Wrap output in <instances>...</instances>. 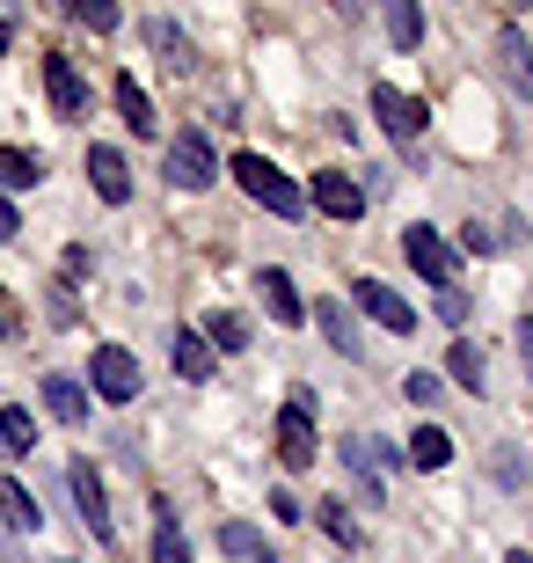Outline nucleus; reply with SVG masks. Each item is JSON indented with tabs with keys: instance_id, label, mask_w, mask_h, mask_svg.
Masks as SVG:
<instances>
[{
	"instance_id": "obj_23",
	"label": "nucleus",
	"mask_w": 533,
	"mask_h": 563,
	"mask_svg": "<svg viewBox=\"0 0 533 563\" xmlns=\"http://www.w3.org/2000/svg\"><path fill=\"white\" fill-rule=\"evenodd\" d=\"M198 336L212 344V358H220V352H248V322H242V314H226V308H212Z\"/></svg>"
},
{
	"instance_id": "obj_28",
	"label": "nucleus",
	"mask_w": 533,
	"mask_h": 563,
	"mask_svg": "<svg viewBox=\"0 0 533 563\" xmlns=\"http://www.w3.org/2000/svg\"><path fill=\"white\" fill-rule=\"evenodd\" d=\"M410 461H417V468H446V461H453V439L438 432V424H424V432L410 439Z\"/></svg>"
},
{
	"instance_id": "obj_31",
	"label": "nucleus",
	"mask_w": 533,
	"mask_h": 563,
	"mask_svg": "<svg viewBox=\"0 0 533 563\" xmlns=\"http://www.w3.org/2000/svg\"><path fill=\"white\" fill-rule=\"evenodd\" d=\"M66 8H74L88 30H118V0H66Z\"/></svg>"
},
{
	"instance_id": "obj_2",
	"label": "nucleus",
	"mask_w": 533,
	"mask_h": 563,
	"mask_svg": "<svg viewBox=\"0 0 533 563\" xmlns=\"http://www.w3.org/2000/svg\"><path fill=\"white\" fill-rule=\"evenodd\" d=\"M373 118H380V132L395 140V154H402V162H417V132H424V110H417L395 81H373Z\"/></svg>"
},
{
	"instance_id": "obj_26",
	"label": "nucleus",
	"mask_w": 533,
	"mask_h": 563,
	"mask_svg": "<svg viewBox=\"0 0 533 563\" xmlns=\"http://www.w3.org/2000/svg\"><path fill=\"white\" fill-rule=\"evenodd\" d=\"M446 374L460 380L468 396H482V374H490V366H482V352H475L468 336H453V352H446Z\"/></svg>"
},
{
	"instance_id": "obj_32",
	"label": "nucleus",
	"mask_w": 533,
	"mask_h": 563,
	"mask_svg": "<svg viewBox=\"0 0 533 563\" xmlns=\"http://www.w3.org/2000/svg\"><path fill=\"white\" fill-rule=\"evenodd\" d=\"M468 292H460V286H438V322H453V330H460V322H468Z\"/></svg>"
},
{
	"instance_id": "obj_3",
	"label": "nucleus",
	"mask_w": 533,
	"mask_h": 563,
	"mask_svg": "<svg viewBox=\"0 0 533 563\" xmlns=\"http://www.w3.org/2000/svg\"><path fill=\"white\" fill-rule=\"evenodd\" d=\"M278 461L286 468H308L314 461V388H292L286 410H278Z\"/></svg>"
},
{
	"instance_id": "obj_22",
	"label": "nucleus",
	"mask_w": 533,
	"mask_h": 563,
	"mask_svg": "<svg viewBox=\"0 0 533 563\" xmlns=\"http://www.w3.org/2000/svg\"><path fill=\"white\" fill-rule=\"evenodd\" d=\"M168 352H176V374H184V380H212V344L198 330H176Z\"/></svg>"
},
{
	"instance_id": "obj_18",
	"label": "nucleus",
	"mask_w": 533,
	"mask_h": 563,
	"mask_svg": "<svg viewBox=\"0 0 533 563\" xmlns=\"http://www.w3.org/2000/svg\"><path fill=\"white\" fill-rule=\"evenodd\" d=\"M154 563H190V542L184 527H176V505L154 498Z\"/></svg>"
},
{
	"instance_id": "obj_9",
	"label": "nucleus",
	"mask_w": 533,
	"mask_h": 563,
	"mask_svg": "<svg viewBox=\"0 0 533 563\" xmlns=\"http://www.w3.org/2000/svg\"><path fill=\"white\" fill-rule=\"evenodd\" d=\"M88 184L103 206H132V162H124V146H88Z\"/></svg>"
},
{
	"instance_id": "obj_19",
	"label": "nucleus",
	"mask_w": 533,
	"mask_h": 563,
	"mask_svg": "<svg viewBox=\"0 0 533 563\" xmlns=\"http://www.w3.org/2000/svg\"><path fill=\"white\" fill-rule=\"evenodd\" d=\"M0 520L15 527V534H37L44 527V512H37V498H30V490H22L15 476H0Z\"/></svg>"
},
{
	"instance_id": "obj_17",
	"label": "nucleus",
	"mask_w": 533,
	"mask_h": 563,
	"mask_svg": "<svg viewBox=\"0 0 533 563\" xmlns=\"http://www.w3.org/2000/svg\"><path fill=\"white\" fill-rule=\"evenodd\" d=\"M373 8H380V22H388L395 52H417V44H424V8H417V0H373Z\"/></svg>"
},
{
	"instance_id": "obj_12",
	"label": "nucleus",
	"mask_w": 533,
	"mask_h": 563,
	"mask_svg": "<svg viewBox=\"0 0 533 563\" xmlns=\"http://www.w3.org/2000/svg\"><path fill=\"white\" fill-rule=\"evenodd\" d=\"M308 314H314V330H322V336H329V344H336L344 358H358V352H366V336H358V314H351V300L322 292V300H314Z\"/></svg>"
},
{
	"instance_id": "obj_11",
	"label": "nucleus",
	"mask_w": 533,
	"mask_h": 563,
	"mask_svg": "<svg viewBox=\"0 0 533 563\" xmlns=\"http://www.w3.org/2000/svg\"><path fill=\"white\" fill-rule=\"evenodd\" d=\"M497 74H504V88H512V96H526V103H533V44H526V30H519V22H504V30H497Z\"/></svg>"
},
{
	"instance_id": "obj_25",
	"label": "nucleus",
	"mask_w": 533,
	"mask_h": 563,
	"mask_svg": "<svg viewBox=\"0 0 533 563\" xmlns=\"http://www.w3.org/2000/svg\"><path fill=\"white\" fill-rule=\"evenodd\" d=\"M0 184H8V190H30V184H44V162L30 154V146H0Z\"/></svg>"
},
{
	"instance_id": "obj_7",
	"label": "nucleus",
	"mask_w": 533,
	"mask_h": 563,
	"mask_svg": "<svg viewBox=\"0 0 533 563\" xmlns=\"http://www.w3.org/2000/svg\"><path fill=\"white\" fill-rule=\"evenodd\" d=\"M344 461H351V476H366V505L388 498V468H395V446L380 432H351L344 439Z\"/></svg>"
},
{
	"instance_id": "obj_14",
	"label": "nucleus",
	"mask_w": 533,
	"mask_h": 563,
	"mask_svg": "<svg viewBox=\"0 0 533 563\" xmlns=\"http://www.w3.org/2000/svg\"><path fill=\"white\" fill-rule=\"evenodd\" d=\"M402 256H410V272H424L431 286H453V250L431 228H402Z\"/></svg>"
},
{
	"instance_id": "obj_27",
	"label": "nucleus",
	"mask_w": 533,
	"mask_h": 563,
	"mask_svg": "<svg viewBox=\"0 0 533 563\" xmlns=\"http://www.w3.org/2000/svg\"><path fill=\"white\" fill-rule=\"evenodd\" d=\"M146 44H154V52H162V59L168 66H176V74H184V81H190V66H198V52H184V37H176V22H146Z\"/></svg>"
},
{
	"instance_id": "obj_13",
	"label": "nucleus",
	"mask_w": 533,
	"mask_h": 563,
	"mask_svg": "<svg viewBox=\"0 0 533 563\" xmlns=\"http://www.w3.org/2000/svg\"><path fill=\"white\" fill-rule=\"evenodd\" d=\"M256 300H264L270 322H286V330H300V322H308V300H300V286H292L278 264H264V272H256Z\"/></svg>"
},
{
	"instance_id": "obj_38",
	"label": "nucleus",
	"mask_w": 533,
	"mask_h": 563,
	"mask_svg": "<svg viewBox=\"0 0 533 563\" xmlns=\"http://www.w3.org/2000/svg\"><path fill=\"white\" fill-rule=\"evenodd\" d=\"M0 336H15V300H8V286H0Z\"/></svg>"
},
{
	"instance_id": "obj_33",
	"label": "nucleus",
	"mask_w": 533,
	"mask_h": 563,
	"mask_svg": "<svg viewBox=\"0 0 533 563\" xmlns=\"http://www.w3.org/2000/svg\"><path fill=\"white\" fill-rule=\"evenodd\" d=\"M460 250H468V256H497V228L468 220V228H460Z\"/></svg>"
},
{
	"instance_id": "obj_4",
	"label": "nucleus",
	"mask_w": 533,
	"mask_h": 563,
	"mask_svg": "<svg viewBox=\"0 0 533 563\" xmlns=\"http://www.w3.org/2000/svg\"><path fill=\"white\" fill-rule=\"evenodd\" d=\"M88 396L132 402L140 396V358L124 352V344H96V358H88Z\"/></svg>"
},
{
	"instance_id": "obj_34",
	"label": "nucleus",
	"mask_w": 533,
	"mask_h": 563,
	"mask_svg": "<svg viewBox=\"0 0 533 563\" xmlns=\"http://www.w3.org/2000/svg\"><path fill=\"white\" fill-rule=\"evenodd\" d=\"M402 396H410L417 410H431V402H438V374H410V380H402Z\"/></svg>"
},
{
	"instance_id": "obj_20",
	"label": "nucleus",
	"mask_w": 533,
	"mask_h": 563,
	"mask_svg": "<svg viewBox=\"0 0 533 563\" xmlns=\"http://www.w3.org/2000/svg\"><path fill=\"white\" fill-rule=\"evenodd\" d=\"M110 96H118V118L132 132H140V140H154V103H146V88L132 81V74H118V88H110Z\"/></svg>"
},
{
	"instance_id": "obj_16",
	"label": "nucleus",
	"mask_w": 533,
	"mask_h": 563,
	"mask_svg": "<svg viewBox=\"0 0 533 563\" xmlns=\"http://www.w3.org/2000/svg\"><path fill=\"white\" fill-rule=\"evenodd\" d=\"M88 380H74V374H44V410H52V418L59 424H81L88 418Z\"/></svg>"
},
{
	"instance_id": "obj_15",
	"label": "nucleus",
	"mask_w": 533,
	"mask_h": 563,
	"mask_svg": "<svg viewBox=\"0 0 533 563\" xmlns=\"http://www.w3.org/2000/svg\"><path fill=\"white\" fill-rule=\"evenodd\" d=\"M44 81H52V110H59V118H88V103H96V96H88V81L59 59V52L44 59Z\"/></svg>"
},
{
	"instance_id": "obj_24",
	"label": "nucleus",
	"mask_w": 533,
	"mask_h": 563,
	"mask_svg": "<svg viewBox=\"0 0 533 563\" xmlns=\"http://www.w3.org/2000/svg\"><path fill=\"white\" fill-rule=\"evenodd\" d=\"M30 446H37V424H30V410H22V402H8V410H0V454L22 461Z\"/></svg>"
},
{
	"instance_id": "obj_36",
	"label": "nucleus",
	"mask_w": 533,
	"mask_h": 563,
	"mask_svg": "<svg viewBox=\"0 0 533 563\" xmlns=\"http://www.w3.org/2000/svg\"><path fill=\"white\" fill-rule=\"evenodd\" d=\"M59 264H66V272H74V278H88V264H96V256H88L81 242H66V250H59Z\"/></svg>"
},
{
	"instance_id": "obj_10",
	"label": "nucleus",
	"mask_w": 533,
	"mask_h": 563,
	"mask_svg": "<svg viewBox=\"0 0 533 563\" xmlns=\"http://www.w3.org/2000/svg\"><path fill=\"white\" fill-rule=\"evenodd\" d=\"M358 308H366L388 336H410V330H417V308H410L395 286H380V278H358Z\"/></svg>"
},
{
	"instance_id": "obj_6",
	"label": "nucleus",
	"mask_w": 533,
	"mask_h": 563,
	"mask_svg": "<svg viewBox=\"0 0 533 563\" xmlns=\"http://www.w3.org/2000/svg\"><path fill=\"white\" fill-rule=\"evenodd\" d=\"M168 184L176 190H212L220 184V154H212V140H198V132H184V140L168 146Z\"/></svg>"
},
{
	"instance_id": "obj_39",
	"label": "nucleus",
	"mask_w": 533,
	"mask_h": 563,
	"mask_svg": "<svg viewBox=\"0 0 533 563\" xmlns=\"http://www.w3.org/2000/svg\"><path fill=\"white\" fill-rule=\"evenodd\" d=\"M504 563H533V549H512V556H504Z\"/></svg>"
},
{
	"instance_id": "obj_1",
	"label": "nucleus",
	"mask_w": 533,
	"mask_h": 563,
	"mask_svg": "<svg viewBox=\"0 0 533 563\" xmlns=\"http://www.w3.org/2000/svg\"><path fill=\"white\" fill-rule=\"evenodd\" d=\"M234 184H242L248 198H256V206L270 212V220H308V190L292 184V176H286L278 162H264V154H248V146L234 154Z\"/></svg>"
},
{
	"instance_id": "obj_29",
	"label": "nucleus",
	"mask_w": 533,
	"mask_h": 563,
	"mask_svg": "<svg viewBox=\"0 0 533 563\" xmlns=\"http://www.w3.org/2000/svg\"><path fill=\"white\" fill-rule=\"evenodd\" d=\"M490 483L497 490H526V454H519V446H497L490 454Z\"/></svg>"
},
{
	"instance_id": "obj_37",
	"label": "nucleus",
	"mask_w": 533,
	"mask_h": 563,
	"mask_svg": "<svg viewBox=\"0 0 533 563\" xmlns=\"http://www.w3.org/2000/svg\"><path fill=\"white\" fill-rule=\"evenodd\" d=\"M519 352H526V374H533V314H519Z\"/></svg>"
},
{
	"instance_id": "obj_30",
	"label": "nucleus",
	"mask_w": 533,
	"mask_h": 563,
	"mask_svg": "<svg viewBox=\"0 0 533 563\" xmlns=\"http://www.w3.org/2000/svg\"><path fill=\"white\" fill-rule=\"evenodd\" d=\"M322 527H329V534H336L344 549H366V534H358V520H351L344 505H322Z\"/></svg>"
},
{
	"instance_id": "obj_5",
	"label": "nucleus",
	"mask_w": 533,
	"mask_h": 563,
	"mask_svg": "<svg viewBox=\"0 0 533 563\" xmlns=\"http://www.w3.org/2000/svg\"><path fill=\"white\" fill-rule=\"evenodd\" d=\"M66 490L81 505L88 534H96V542H118V520H110V498H103V468H96V461H66Z\"/></svg>"
},
{
	"instance_id": "obj_40",
	"label": "nucleus",
	"mask_w": 533,
	"mask_h": 563,
	"mask_svg": "<svg viewBox=\"0 0 533 563\" xmlns=\"http://www.w3.org/2000/svg\"><path fill=\"white\" fill-rule=\"evenodd\" d=\"M8 37H15V30H8V22H0V52H8Z\"/></svg>"
},
{
	"instance_id": "obj_8",
	"label": "nucleus",
	"mask_w": 533,
	"mask_h": 563,
	"mask_svg": "<svg viewBox=\"0 0 533 563\" xmlns=\"http://www.w3.org/2000/svg\"><path fill=\"white\" fill-rule=\"evenodd\" d=\"M308 206H314V212H329V220H366L373 198H366V184H351L344 168H322V176L308 184Z\"/></svg>"
},
{
	"instance_id": "obj_35",
	"label": "nucleus",
	"mask_w": 533,
	"mask_h": 563,
	"mask_svg": "<svg viewBox=\"0 0 533 563\" xmlns=\"http://www.w3.org/2000/svg\"><path fill=\"white\" fill-rule=\"evenodd\" d=\"M15 234H22V212H15V198L0 190V242H15Z\"/></svg>"
},
{
	"instance_id": "obj_21",
	"label": "nucleus",
	"mask_w": 533,
	"mask_h": 563,
	"mask_svg": "<svg viewBox=\"0 0 533 563\" xmlns=\"http://www.w3.org/2000/svg\"><path fill=\"white\" fill-rule=\"evenodd\" d=\"M220 549H226L234 563H278V549H270L256 527H242V520H226V527H220Z\"/></svg>"
}]
</instances>
